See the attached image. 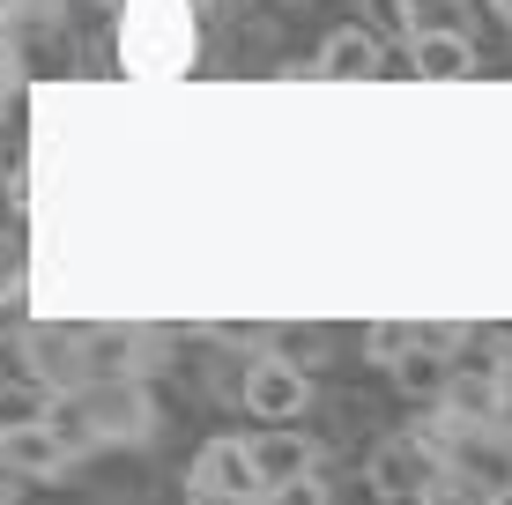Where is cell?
<instances>
[{
    "mask_svg": "<svg viewBox=\"0 0 512 505\" xmlns=\"http://www.w3.org/2000/svg\"><path fill=\"white\" fill-rule=\"evenodd\" d=\"M498 372H505V394H512V357H498Z\"/></svg>",
    "mask_w": 512,
    "mask_h": 505,
    "instance_id": "16",
    "label": "cell"
},
{
    "mask_svg": "<svg viewBox=\"0 0 512 505\" xmlns=\"http://www.w3.org/2000/svg\"><path fill=\"white\" fill-rule=\"evenodd\" d=\"M409 67L423 82H461L475 75V38L468 30H409Z\"/></svg>",
    "mask_w": 512,
    "mask_h": 505,
    "instance_id": "7",
    "label": "cell"
},
{
    "mask_svg": "<svg viewBox=\"0 0 512 505\" xmlns=\"http://www.w3.org/2000/svg\"><path fill=\"white\" fill-rule=\"evenodd\" d=\"M15 498H23V476H15V468L0 461V505H15Z\"/></svg>",
    "mask_w": 512,
    "mask_h": 505,
    "instance_id": "14",
    "label": "cell"
},
{
    "mask_svg": "<svg viewBox=\"0 0 512 505\" xmlns=\"http://www.w3.org/2000/svg\"><path fill=\"white\" fill-rule=\"evenodd\" d=\"M8 82H15V52L0 45V97H8Z\"/></svg>",
    "mask_w": 512,
    "mask_h": 505,
    "instance_id": "15",
    "label": "cell"
},
{
    "mask_svg": "<svg viewBox=\"0 0 512 505\" xmlns=\"http://www.w3.org/2000/svg\"><path fill=\"white\" fill-rule=\"evenodd\" d=\"M409 342H416V327H394V320H386V327H372V335H364V350H372L379 364H394Z\"/></svg>",
    "mask_w": 512,
    "mask_h": 505,
    "instance_id": "12",
    "label": "cell"
},
{
    "mask_svg": "<svg viewBox=\"0 0 512 505\" xmlns=\"http://www.w3.org/2000/svg\"><path fill=\"white\" fill-rule=\"evenodd\" d=\"M409 30H468V0H401Z\"/></svg>",
    "mask_w": 512,
    "mask_h": 505,
    "instance_id": "11",
    "label": "cell"
},
{
    "mask_svg": "<svg viewBox=\"0 0 512 505\" xmlns=\"http://www.w3.org/2000/svg\"><path fill=\"white\" fill-rule=\"evenodd\" d=\"M446 372L453 364L431 350V342H409V350L394 357V379H401V394H416V402H438V387H446Z\"/></svg>",
    "mask_w": 512,
    "mask_h": 505,
    "instance_id": "9",
    "label": "cell"
},
{
    "mask_svg": "<svg viewBox=\"0 0 512 505\" xmlns=\"http://www.w3.org/2000/svg\"><path fill=\"white\" fill-rule=\"evenodd\" d=\"M186 498H201V505H245V498H260L253 461H245V439H208L201 454H193V468H186Z\"/></svg>",
    "mask_w": 512,
    "mask_h": 505,
    "instance_id": "3",
    "label": "cell"
},
{
    "mask_svg": "<svg viewBox=\"0 0 512 505\" xmlns=\"http://www.w3.org/2000/svg\"><path fill=\"white\" fill-rule=\"evenodd\" d=\"M0 268H8V238H0Z\"/></svg>",
    "mask_w": 512,
    "mask_h": 505,
    "instance_id": "17",
    "label": "cell"
},
{
    "mask_svg": "<svg viewBox=\"0 0 512 505\" xmlns=\"http://www.w3.org/2000/svg\"><path fill=\"white\" fill-rule=\"evenodd\" d=\"M245 461H253V483L260 498H312V468H320V446L297 439L290 424H268L260 439H245Z\"/></svg>",
    "mask_w": 512,
    "mask_h": 505,
    "instance_id": "1",
    "label": "cell"
},
{
    "mask_svg": "<svg viewBox=\"0 0 512 505\" xmlns=\"http://www.w3.org/2000/svg\"><path fill=\"white\" fill-rule=\"evenodd\" d=\"M505 372L498 364H468V372H446V387H438V409L453 416V424H490V416H505Z\"/></svg>",
    "mask_w": 512,
    "mask_h": 505,
    "instance_id": "5",
    "label": "cell"
},
{
    "mask_svg": "<svg viewBox=\"0 0 512 505\" xmlns=\"http://www.w3.org/2000/svg\"><path fill=\"white\" fill-rule=\"evenodd\" d=\"M438 476H446V454H431L423 439H386L372 454V468H364L372 498H431Z\"/></svg>",
    "mask_w": 512,
    "mask_h": 505,
    "instance_id": "2",
    "label": "cell"
},
{
    "mask_svg": "<svg viewBox=\"0 0 512 505\" xmlns=\"http://www.w3.org/2000/svg\"><path fill=\"white\" fill-rule=\"evenodd\" d=\"M245 416H268V424L305 416V372L282 364V357H260L253 372H245Z\"/></svg>",
    "mask_w": 512,
    "mask_h": 505,
    "instance_id": "6",
    "label": "cell"
},
{
    "mask_svg": "<svg viewBox=\"0 0 512 505\" xmlns=\"http://www.w3.org/2000/svg\"><path fill=\"white\" fill-rule=\"evenodd\" d=\"M38 416H52V394H45V387H30V379L0 387V431H15V424H38Z\"/></svg>",
    "mask_w": 512,
    "mask_h": 505,
    "instance_id": "10",
    "label": "cell"
},
{
    "mask_svg": "<svg viewBox=\"0 0 512 505\" xmlns=\"http://www.w3.org/2000/svg\"><path fill=\"white\" fill-rule=\"evenodd\" d=\"M0 461H8L23 483H60L67 468H75V446H67L60 431H52L45 416H38V424H15V431H0Z\"/></svg>",
    "mask_w": 512,
    "mask_h": 505,
    "instance_id": "4",
    "label": "cell"
},
{
    "mask_svg": "<svg viewBox=\"0 0 512 505\" xmlns=\"http://www.w3.org/2000/svg\"><path fill=\"white\" fill-rule=\"evenodd\" d=\"M372 15H379V30H409V15H401V0H372Z\"/></svg>",
    "mask_w": 512,
    "mask_h": 505,
    "instance_id": "13",
    "label": "cell"
},
{
    "mask_svg": "<svg viewBox=\"0 0 512 505\" xmlns=\"http://www.w3.org/2000/svg\"><path fill=\"white\" fill-rule=\"evenodd\" d=\"M379 60H386L379 30L349 23V30H334V38L320 45V60H312V75H327V82H364V75H379Z\"/></svg>",
    "mask_w": 512,
    "mask_h": 505,
    "instance_id": "8",
    "label": "cell"
}]
</instances>
